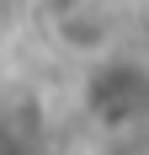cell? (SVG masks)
<instances>
[{"instance_id": "cell-1", "label": "cell", "mask_w": 149, "mask_h": 155, "mask_svg": "<svg viewBox=\"0 0 149 155\" xmlns=\"http://www.w3.org/2000/svg\"><path fill=\"white\" fill-rule=\"evenodd\" d=\"M80 112L101 134H138L149 128V59L138 54H112L96 59L80 80Z\"/></svg>"}]
</instances>
